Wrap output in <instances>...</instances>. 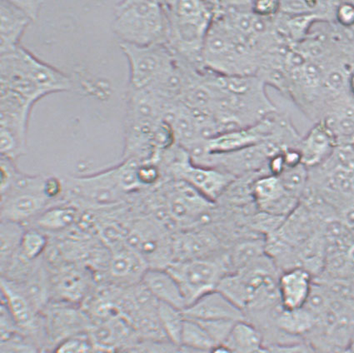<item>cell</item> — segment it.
<instances>
[{
	"label": "cell",
	"instance_id": "1",
	"mask_svg": "<svg viewBox=\"0 0 354 353\" xmlns=\"http://www.w3.org/2000/svg\"><path fill=\"white\" fill-rule=\"evenodd\" d=\"M164 3L169 19L166 46L175 58L203 70V48L215 17L216 1Z\"/></svg>",
	"mask_w": 354,
	"mask_h": 353
},
{
	"label": "cell",
	"instance_id": "2",
	"mask_svg": "<svg viewBox=\"0 0 354 353\" xmlns=\"http://www.w3.org/2000/svg\"><path fill=\"white\" fill-rule=\"evenodd\" d=\"M112 28L120 43L136 46L166 44L169 34V19L165 3H118L115 8Z\"/></svg>",
	"mask_w": 354,
	"mask_h": 353
},
{
	"label": "cell",
	"instance_id": "3",
	"mask_svg": "<svg viewBox=\"0 0 354 353\" xmlns=\"http://www.w3.org/2000/svg\"><path fill=\"white\" fill-rule=\"evenodd\" d=\"M46 175L19 173L9 189L1 193V220L28 227L40 214L56 204L46 192Z\"/></svg>",
	"mask_w": 354,
	"mask_h": 353
},
{
	"label": "cell",
	"instance_id": "4",
	"mask_svg": "<svg viewBox=\"0 0 354 353\" xmlns=\"http://www.w3.org/2000/svg\"><path fill=\"white\" fill-rule=\"evenodd\" d=\"M180 286L187 307L212 293L230 273L226 253L211 257L175 261L167 267Z\"/></svg>",
	"mask_w": 354,
	"mask_h": 353
},
{
	"label": "cell",
	"instance_id": "5",
	"mask_svg": "<svg viewBox=\"0 0 354 353\" xmlns=\"http://www.w3.org/2000/svg\"><path fill=\"white\" fill-rule=\"evenodd\" d=\"M64 184V200L77 206L109 208L128 197L121 188L115 166L91 175L66 178Z\"/></svg>",
	"mask_w": 354,
	"mask_h": 353
},
{
	"label": "cell",
	"instance_id": "6",
	"mask_svg": "<svg viewBox=\"0 0 354 353\" xmlns=\"http://www.w3.org/2000/svg\"><path fill=\"white\" fill-rule=\"evenodd\" d=\"M158 189L165 202V213L175 225L191 229L207 221L213 211L214 202L184 181L167 180Z\"/></svg>",
	"mask_w": 354,
	"mask_h": 353
},
{
	"label": "cell",
	"instance_id": "7",
	"mask_svg": "<svg viewBox=\"0 0 354 353\" xmlns=\"http://www.w3.org/2000/svg\"><path fill=\"white\" fill-rule=\"evenodd\" d=\"M129 64V88L147 89L172 66L175 57L165 44H120Z\"/></svg>",
	"mask_w": 354,
	"mask_h": 353
},
{
	"label": "cell",
	"instance_id": "8",
	"mask_svg": "<svg viewBox=\"0 0 354 353\" xmlns=\"http://www.w3.org/2000/svg\"><path fill=\"white\" fill-rule=\"evenodd\" d=\"M1 66L12 68L30 79L44 95L68 91L73 87L72 81L57 68L19 46L15 50L1 55Z\"/></svg>",
	"mask_w": 354,
	"mask_h": 353
},
{
	"label": "cell",
	"instance_id": "9",
	"mask_svg": "<svg viewBox=\"0 0 354 353\" xmlns=\"http://www.w3.org/2000/svg\"><path fill=\"white\" fill-rule=\"evenodd\" d=\"M50 270L52 302L78 306L91 294L93 274L75 263L48 267Z\"/></svg>",
	"mask_w": 354,
	"mask_h": 353
},
{
	"label": "cell",
	"instance_id": "10",
	"mask_svg": "<svg viewBox=\"0 0 354 353\" xmlns=\"http://www.w3.org/2000/svg\"><path fill=\"white\" fill-rule=\"evenodd\" d=\"M47 340L57 345L89 330L88 316L76 305L53 302L43 312Z\"/></svg>",
	"mask_w": 354,
	"mask_h": 353
},
{
	"label": "cell",
	"instance_id": "11",
	"mask_svg": "<svg viewBox=\"0 0 354 353\" xmlns=\"http://www.w3.org/2000/svg\"><path fill=\"white\" fill-rule=\"evenodd\" d=\"M2 304L9 310L18 327L26 336L35 340L41 334L46 338L44 318L36 309L18 284L9 279L1 278Z\"/></svg>",
	"mask_w": 354,
	"mask_h": 353
},
{
	"label": "cell",
	"instance_id": "12",
	"mask_svg": "<svg viewBox=\"0 0 354 353\" xmlns=\"http://www.w3.org/2000/svg\"><path fill=\"white\" fill-rule=\"evenodd\" d=\"M252 198L260 212L287 218L301 201L284 189L279 178L263 174L255 178L251 186Z\"/></svg>",
	"mask_w": 354,
	"mask_h": 353
},
{
	"label": "cell",
	"instance_id": "13",
	"mask_svg": "<svg viewBox=\"0 0 354 353\" xmlns=\"http://www.w3.org/2000/svg\"><path fill=\"white\" fill-rule=\"evenodd\" d=\"M149 269L144 258L124 243L111 250L106 274L115 287H128L140 283Z\"/></svg>",
	"mask_w": 354,
	"mask_h": 353
},
{
	"label": "cell",
	"instance_id": "14",
	"mask_svg": "<svg viewBox=\"0 0 354 353\" xmlns=\"http://www.w3.org/2000/svg\"><path fill=\"white\" fill-rule=\"evenodd\" d=\"M183 312L186 318L196 321L245 320L243 312L218 290L203 296Z\"/></svg>",
	"mask_w": 354,
	"mask_h": 353
},
{
	"label": "cell",
	"instance_id": "15",
	"mask_svg": "<svg viewBox=\"0 0 354 353\" xmlns=\"http://www.w3.org/2000/svg\"><path fill=\"white\" fill-rule=\"evenodd\" d=\"M336 147L335 137L325 121L320 120L301 139L299 149L302 164L308 169L319 167L330 158Z\"/></svg>",
	"mask_w": 354,
	"mask_h": 353
},
{
	"label": "cell",
	"instance_id": "16",
	"mask_svg": "<svg viewBox=\"0 0 354 353\" xmlns=\"http://www.w3.org/2000/svg\"><path fill=\"white\" fill-rule=\"evenodd\" d=\"M315 278L302 267L281 271L278 287L281 306L287 310H297L306 305Z\"/></svg>",
	"mask_w": 354,
	"mask_h": 353
},
{
	"label": "cell",
	"instance_id": "17",
	"mask_svg": "<svg viewBox=\"0 0 354 353\" xmlns=\"http://www.w3.org/2000/svg\"><path fill=\"white\" fill-rule=\"evenodd\" d=\"M0 105L1 128L7 129L24 143L27 144L28 120L34 104L19 93L1 87Z\"/></svg>",
	"mask_w": 354,
	"mask_h": 353
},
{
	"label": "cell",
	"instance_id": "18",
	"mask_svg": "<svg viewBox=\"0 0 354 353\" xmlns=\"http://www.w3.org/2000/svg\"><path fill=\"white\" fill-rule=\"evenodd\" d=\"M0 52L1 55L14 51L32 19L16 2L0 3Z\"/></svg>",
	"mask_w": 354,
	"mask_h": 353
},
{
	"label": "cell",
	"instance_id": "19",
	"mask_svg": "<svg viewBox=\"0 0 354 353\" xmlns=\"http://www.w3.org/2000/svg\"><path fill=\"white\" fill-rule=\"evenodd\" d=\"M79 206L67 200L52 205L28 227L48 234H60L71 230L80 220Z\"/></svg>",
	"mask_w": 354,
	"mask_h": 353
},
{
	"label": "cell",
	"instance_id": "20",
	"mask_svg": "<svg viewBox=\"0 0 354 353\" xmlns=\"http://www.w3.org/2000/svg\"><path fill=\"white\" fill-rule=\"evenodd\" d=\"M142 284L158 303L184 311L186 300L176 280L166 269H149Z\"/></svg>",
	"mask_w": 354,
	"mask_h": 353
},
{
	"label": "cell",
	"instance_id": "21",
	"mask_svg": "<svg viewBox=\"0 0 354 353\" xmlns=\"http://www.w3.org/2000/svg\"><path fill=\"white\" fill-rule=\"evenodd\" d=\"M234 353H242L266 345L261 332L246 320L234 324L225 343Z\"/></svg>",
	"mask_w": 354,
	"mask_h": 353
},
{
	"label": "cell",
	"instance_id": "22",
	"mask_svg": "<svg viewBox=\"0 0 354 353\" xmlns=\"http://www.w3.org/2000/svg\"><path fill=\"white\" fill-rule=\"evenodd\" d=\"M26 226L20 223L1 220V271L6 269L11 259L18 253Z\"/></svg>",
	"mask_w": 354,
	"mask_h": 353
},
{
	"label": "cell",
	"instance_id": "23",
	"mask_svg": "<svg viewBox=\"0 0 354 353\" xmlns=\"http://www.w3.org/2000/svg\"><path fill=\"white\" fill-rule=\"evenodd\" d=\"M158 315L168 342L180 347L185 323L184 312L167 304L158 303Z\"/></svg>",
	"mask_w": 354,
	"mask_h": 353
},
{
	"label": "cell",
	"instance_id": "24",
	"mask_svg": "<svg viewBox=\"0 0 354 353\" xmlns=\"http://www.w3.org/2000/svg\"><path fill=\"white\" fill-rule=\"evenodd\" d=\"M48 235L37 229L26 227L19 254L30 262L42 258L48 247Z\"/></svg>",
	"mask_w": 354,
	"mask_h": 353
},
{
	"label": "cell",
	"instance_id": "25",
	"mask_svg": "<svg viewBox=\"0 0 354 353\" xmlns=\"http://www.w3.org/2000/svg\"><path fill=\"white\" fill-rule=\"evenodd\" d=\"M213 339L196 321L185 318L180 347L209 351L215 346Z\"/></svg>",
	"mask_w": 354,
	"mask_h": 353
},
{
	"label": "cell",
	"instance_id": "26",
	"mask_svg": "<svg viewBox=\"0 0 354 353\" xmlns=\"http://www.w3.org/2000/svg\"><path fill=\"white\" fill-rule=\"evenodd\" d=\"M279 178L286 192L301 200L308 186L309 170L300 164L286 169Z\"/></svg>",
	"mask_w": 354,
	"mask_h": 353
},
{
	"label": "cell",
	"instance_id": "27",
	"mask_svg": "<svg viewBox=\"0 0 354 353\" xmlns=\"http://www.w3.org/2000/svg\"><path fill=\"white\" fill-rule=\"evenodd\" d=\"M196 321V320H194ZM205 328L215 344H225L231 334L234 324L233 321H196Z\"/></svg>",
	"mask_w": 354,
	"mask_h": 353
},
{
	"label": "cell",
	"instance_id": "28",
	"mask_svg": "<svg viewBox=\"0 0 354 353\" xmlns=\"http://www.w3.org/2000/svg\"><path fill=\"white\" fill-rule=\"evenodd\" d=\"M55 353H91V342L85 334L73 336L57 345Z\"/></svg>",
	"mask_w": 354,
	"mask_h": 353
},
{
	"label": "cell",
	"instance_id": "29",
	"mask_svg": "<svg viewBox=\"0 0 354 353\" xmlns=\"http://www.w3.org/2000/svg\"><path fill=\"white\" fill-rule=\"evenodd\" d=\"M19 173L15 160L1 156V193L10 188Z\"/></svg>",
	"mask_w": 354,
	"mask_h": 353
},
{
	"label": "cell",
	"instance_id": "30",
	"mask_svg": "<svg viewBox=\"0 0 354 353\" xmlns=\"http://www.w3.org/2000/svg\"><path fill=\"white\" fill-rule=\"evenodd\" d=\"M272 353H323L306 341L270 346Z\"/></svg>",
	"mask_w": 354,
	"mask_h": 353
},
{
	"label": "cell",
	"instance_id": "31",
	"mask_svg": "<svg viewBox=\"0 0 354 353\" xmlns=\"http://www.w3.org/2000/svg\"><path fill=\"white\" fill-rule=\"evenodd\" d=\"M251 10L259 17L274 19L280 13V1H254Z\"/></svg>",
	"mask_w": 354,
	"mask_h": 353
},
{
	"label": "cell",
	"instance_id": "32",
	"mask_svg": "<svg viewBox=\"0 0 354 353\" xmlns=\"http://www.w3.org/2000/svg\"><path fill=\"white\" fill-rule=\"evenodd\" d=\"M335 19L342 27L354 26V2H341L335 9Z\"/></svg>",
	"mask_w": 354,
	"mask_h": 353
},
{
	"label": "cell",
	"instance_id": "33",
	"mask_svg": "<svg viewBox=\"0 0 354 353\" xmlns=\"http://www.w3.org/2000/svg\"><path fill=\"white\" fill-rule=\"evenodd\" d=\"M16 3L24 11L30 16L32 20H35L37 18L40 7L42 6L41 2H19L16 1Z\"/></svg>",
	"mask_w": 354,
	"mask_h": 353
},
{
	"label": "cell",
	"instance_id": "34",
	"mask_svg": "<svg viewBox=\"0 0 354 353\" xmlns=\"http://www.w3.org/2000/svg\"><path fill=\"white\" fill-rule=\"evenodd\" d=\"M209 353H234L226 344H217L210 349Z\"/></svg>",
	"mask_w": 354,
	"mask_h": 353
},
{
	"label": "cell",
	"instance_id": "35",
	"mask_svg": "<svg viewBox=\"0 0 354 353\" xmlns=\"http://www.w3.org/2000/svg\"><path fill=\"white\" fill-rule=\"evenodd\" d=\"M242 353H272V352L270 346L263 345V346L251 349L250 351L244 352Z\"/></svg>",
	"mask_w": 354,
	"mask_h": 353
},
{
	"label": "cell",
	"instance_id": "36",
	"mask_svg": "<svg viewBox=\"0 0 354 353\" xmlns=\"http://www.w3.org/2000/svg\"><path fill=\"white\" fill-rule=\"evenodd\" d=\"M177 353H209V351L198 350V349L180 347Z\"/></svg>",
	"mask_w": 354,
	"mask_h": 353
},
{
	"label": "cell",
	"instance_id": "37",
	"mask_svg": "<svg viewBox=\"0 0 354 353\" xmlns=\"http://www.w3.org/2000/svg\"><path fill=\"white\" fill-rule=\"evenodd\" d=\"M348 86L350 88V91H351L352 95L354 96V71L352 73V75H350L349 77Z\"/></svg>",
	"mask_w": 354,
	"mask_h": 353
},
{
	"label": "cell",
	"instance_id": "38",
	"mask_svg": "<svg viewBox=\"0 0 354 353\" xmlns=\"http://www.w3.org/2000/svg\"><path fill=\"white\" fill-rule=\"evenodd\" d=\"M348 348L350 352L354 353V331L351 336V338H350Z\"/></svg>",
	"mask_w": 354,
	"mask_h": 353
}]
</instances>
